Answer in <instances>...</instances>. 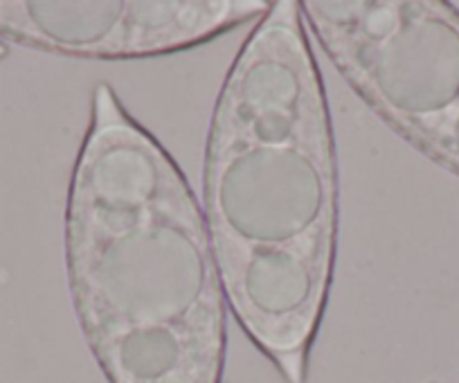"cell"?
<instances>
[{
    "label": "cell",
    "mask_w": 459,
    "mask_h": 383,
    "mask_svg": "<svg viewBox=\"0 0 459 383\" xmlns=\"http://www.w3.org/2000/svg\"><path fill=\"white\" fill-rule=\"evenodd\" d=\"M65 268L108 383H223L228 300L203 208L106 82L70 178Z\"/></svg>",
    "instance_id": "obj_2"
},
{
    "label": "cell",
    "mask_w": 459,
    "mask_h": 383,
    "mask_svg": "<svg viewBox=\"0 0 459 383\" xmlns=\"http://www.w3.org/2000/svg\"><path fill=\"white\" fill-rule=\"evenodd\" d=\"M266 0H0V39L79 59L189 50L253 19Z\"/></svg>",
    "instance_id": "obj_4"
},
{
    "label": "cell",
    "mask_w": 459,
    "mask_h": 383,
    "mask_svg": "<svg viewBox=\"0 0 459 383\" xmlns=\"http://www.w3.org/2000/svg\"><path fill=\"white\" fill-rule=\"evenodd\" d=\"M203 217L225 300L286 383H307L333 282L340 180L302 3L255 23L214 104Z\"/></svg>",
    "instance_id": "obj_1"
},
{
    "label": "cell",
    "mask_w": 459,
    "mask_h": 383,
    "mask_svg": "<svg viewBox=\"0 0 459 383\" xmlns=\"http://www.w3.org/2000/svg\"><path fill=\"white\" fill-rule=\"evenodd\" d=\"M3 57H7V46L0 41V59H3Z\"/></svg>",
    "instance_id": "obj_5"
},
{
    "label": "cell",
    "mask_w": 459,
    "mask_h": 383,
    "mask_svg": "<svg viewBox=\"0 0 459 383\" xmlns=\"http://www.w3.org/2000/svg\"><path fill=\"white\" fill-rule=\"evenodd\" d=\"M455 7H457V10H459V3H455Z\"/></svg>",
    "instance_id": "obj_6"
},
{
    "label": "cell",
    "mask_w": 459,
    "mask_h": 383,
    "mask_svg": "<svg viewBox=\"0 0 459 383\" xmlns=\"http://www.w3.org/2000/svg\"><path fill=\"white\" fill-rule=\"evenodd\" d=\"M302 16L360 100L459 176V10L444 0H304Z\"/></svg>",
    "instance_id": "obj_3"
}]
</instances>
